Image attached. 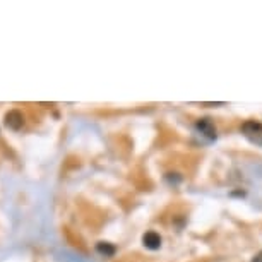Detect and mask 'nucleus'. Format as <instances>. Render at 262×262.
<instances>
[{
    "instance_id": "7ed1b4c3",
    "label": "nucleus",
    "mask_w": 262,
    "mask_h": 262,
    "mask_svg": "<svg viewBox=\"0 0 262 262\" xmlns=\"http://www.w3.org/2000/svg\"><path fill=\"white\" fill-rule=\"evenodd\" d=\"M142 243H144V247L149 248V250H158V248L161 247V237L156 231H147L142 237Z\"/></svg>"
},
{
    "instance_id": "20e7f679",
    "label": "nucleus",
    "mask_w": 262,
    "mask_h": 262,
    "mask_svg": "<svg viewBox=\"0 0 262 262\" xmlns=\"http://www.w3.org/2000/svg\"><path fill=\"white\" fill-rule=\"evenodd\" d=\"M197 129L201 130V132L204 134V136H207L209 139H214L216 137V129H214V125L209 122L207 119L201 120V122H197Z\"/></svg>"
},
{
    "instance_id": "f257e3e1",
    "label": "nucleus",
    "mask_w": 262,
    "mask_h": 262,
    "mask_svg": "<svg viewBox=\"0 0 262 262\" xmlns=\"http://www.w3.org/2000/svg\"><path fill=\"white\" fill-rule=\"evenodd\" d=\"M242 134L250 141L252 144L262 147V123L255 120H247L242 125Z\"/></svg>"
},
{
    "instance_id": "423d86ee",
    "label": "nucleus",
    "mask_w": 262,
    "mask_h": 262,
    "mask_svg": "<svg viewBox=\"0 0 262 262\" xmlns=\"http://www.w3.org/2000/svg\"><path fill=\"white\" fill-rule=\"evenodd\" d=\"M252 262H262V252H259V254L255 255L254 261H252Z\"/></svg>"
},
{
    "instance_id": "f03ea898",
    "label": "nucleus",
    "mask_w": 262,
    "mask_h": 262,
    "mask_svg": "<svg viewBox=\"0 0 262 262\" xmlns=\"http://www.w3.org/2000/svg\"><path fill=\"white\" fill-rule=\"evenodd\" d=\"M24 123V117L21 115V112L18 110H11V112L5 115V125L12 130H19Z\"/></svg>"
},
{
    "instance_id": "39448f33",
    "label": "nucleus",
    "mask_w": 262,
    "mask_h": 262,
    "mask_svg": "<svg viewBox=\"0 0 262 262\" xmlns=\"http://www.w3.org/2000/svg\"><path fill=\"white\" fill-rule=\"evenodd\" d=\"M98 252H101V254H105V255H113L115 254V248L112 247V245H108V243H98Z\"/></svg>"
}]
</instances>
